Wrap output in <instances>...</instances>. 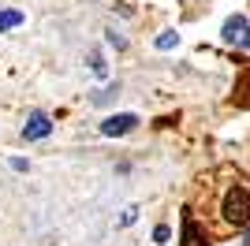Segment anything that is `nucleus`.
Segmentation results:
<instances>
[{"label":"nucleus","instance_id":"nucleus-1","mask_svg":"<svg viewBox=\"0 0 250 246\" xmlns=\"http://www.w3.org/2000/svg\"><path fill=\"white\" fill-rule=\"evenodd\" d=\"M220 213L228 224H250V190L247 186H228V194L220 202Z\"/></svg>","mask_w":250,"mask_h":246},{"label":"nucleus","instance_id":"nucleus-2","mask_svg":"<svg viewBox=\"0 0 250 246\" xmlns=\"http://www.w3.org/2000/svg\"><path fill=\"white\" fill-rule=\"evenodd\" d=\"M220 38L228 41V45H250V22L243 19V15H231V19H224V26H220Z\"/></svg>","mask_w":250,"mask_h":246},{"label":"nucleus","instance_id":"nucleus-3","mask_svg":"<svg viewBox=\"0 0 250 246\" xmlns=\"http://www.w3.org/2000/svg\"><path fill=\"white\" fill-rule=\"evenodd\" d=\"M52 134V120L45 112H30L26 116V123H22V138L26 142H42V138H49Z\"/></svg>","mask_w":250,"mask_h":246},{"label":"nucleus","instance_id":"nucleus-4","mask_svg":"<svg viewBox=\"0 0 250 246\" xmlns=\"http://www.w3.org/2000/svg\"><path fill=\"white\" fill-rule=\"evenodd\" d=\"M135 127H138L135 112H116V116H108V120L101 123V134H104V138H120V134L135 131Z\"/></svg>","mask_w":250,"mask_h":246},{"label":"nucleus","instance_id":"nucleus-5","mask_svg":"<svg viewBox=\"0 0 250 246\" xmlns=\"http://www.w3.org/2000/svg\"><path fill=\"white\" fill-rule=\"evenodd\" d=\"M183 246H206V235H202V227L194 216H183Z\"/></svg>","mask_w":250,"mask_h":246},{"label":"nucleus","instance_id":"nucleus-6","mask_svg":"<svg viewBox=\"0 0 250 246\" xmlns=\"http://www.w3.org/2000/svg\"><path fill=\"white\" fill-rule=\"evenodd\" d=\"M26 22V15H22L19 8H0V34L15 30V26H22Z\"/></svg>","mask_w":250,"mask_h":246},{"label":"nucleus","instance_id":"nucleus-7","mask_svg":"<svg viewBox=\"0 0 250 246\" xmlns=\"http://www.w3.org/2000/svg\"><path fill=\"white\" fill-rule=\"evenodd\" d=\"M153 45H157L161 52H168V49H176V45H179V34H176V30H165V34H157Z\"/></svg>","mask_w":250,"mask_h":246},{"label":"nucleus","instance_id":"nucleus-8","mask_svg":"<svg viewBox=\"0 0 250 246\" xmlns=\"http://www.w3.org/2000/svg\"><path fill=\"white\" fill-rule=\"evenodd\" d=\"M108 45H116V49H124V45H127V38H124V34H116V30H108Z\"/></svg>","mask_w":250,"mask_h":246},{"label":"nucleus","instance_id":"nucleus-9","mask_svg":"<svg viewBox=\"0 0 250 246\" xmlns=\"http://www.w3.org/2000/svg\"><path fill=\"white\" fill-rule=\"evenodd\" d=\"M153 239H157V243H165V239H168V227H165V224H157V231H153Z\"/></svg>","mask_w":250,"mask_h":246},{"label":"nucleus","instance_id":"nucleus-10","mask_svg":"<svg viewBox=\"0 0 250 246\" xmlns=\"http://www.w3.org/2000/svg\"><path fill=\"white\" fill-rule=\"evenodd\" d=\"M243 246H250V227H247V239H243Z\"/></svg>","mask_w":250,"mask_h":246}]
</instances>
